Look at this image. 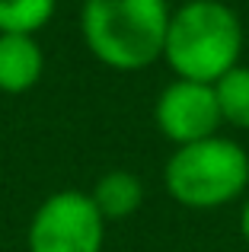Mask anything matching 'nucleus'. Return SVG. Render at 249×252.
Instances as JSON below:
<instances>
[{
    "label": "nucleus",
    "mask_w": 249,
    "mask_h": 252,
    "mask_svg": "<svg viewBox=\"0 0 249 252\" xmlns=\"http://www.w3.org/2000/svg\"><path fill=\"white\" fill-rule=\"evenodd\" d=\"M169 16V0H83L80 35L102 67L134 74L163 61Z\"/></svg>",
    "instance_id": "f257e3e1"
},
{
    "label": "nucleus",
    "mask_w": 249,
    "mask_h": 252,
    "mask_svg": "<svg viewBox=\"0 0 249 252\" xmlns=\"http://www.w3.org/2000/svg\"><path fill=\"white\" fill-rule=\"evenodd\" d=\"M243 23L224 0H186L173 10L163 61L179 80L214 83L243 55Z\"/></svg>",
    "instance_id": "f03ea898"
},
{
    "label": "nucleus",
    "mask_w": 249,
    "mask_h": 252,
    "mask_svg": "<svg viewBox=\"0 0 249 252\" xmlns=\"http://www.w3.org/2000/svg\"><path fill=\"white\" fill-rule=\"evenodd\" d=\"M163 189L186 211H220L249 195V150L227 134L176 147L163 166Z\"/></svg>",
    "instance_id": "7ed1b4c3"
},
{
    "label": "nucleus",
    "mask_w": 249,
    "mask_h": 252,
    "mask_svg": "<svg viewBox=\"0 0 249 252\" xmlns=\"http://www.w3.org/2000/svg\"><path fill=\"white\" fill-rule=\"evenodd\" d=\"M106 217L90 191L61 189L38 201L26 230V252H102Z\"/></svg>",
    "instance_id": "20e7f679"
},
{
    "label": "nucleus",
    "mask_w": 249,
    "mask_h": 252,
    "mask_svg": "<svg viewBox=\"0 0 249 252\" xmlns=\"http://www.w3.org/2000/svg\"><path fill=\"white\" fill-rule=\"evenodd\" d=\"M154 122L173 147H186V144L214 137L224 128L218 99H214V86L179 80V77L160 90L154 102Z\"/></svg>",
    "instance_id": "39448f33"
},
{
    "label": "nucleus",
    "mask_w": 249,
    "mask_h": 252,
    "mask_svg": "<svg viewBox=\"0 0 249 252\" xmlns=\"http://www.w3.org/2000/svg\"><path fill=\"white\" fill-rule=\"evenodd\" d=\"M45 77V51L35 35L0 32V93L23 96Z\"/></svg>",
    "instance_id": "423d86ee"
},
{
    "label": "nucleus",
    "mask_w": 249,
    "mask_h": 252,
    "mask_svg": "<svg viewBox=\"0 0 249 252\" xmlns=\"http://www.w3.org/2000/svg\"><path fill=\"white\" fill-rule=\"evenodd\" d=\"M144 179L131 169H109L90 189V198L99 208V214L106 220H124V217H134L144 204Z\"/></svg>",
    "instance_id": "0eeeda50"
},
{
    "label": "nucleus",
    "mask_w": 249,
    "mask_h": 252,
    "mask_svg": "<svg viewBox=\"0 0 249 252\" xmlns=\"http://www.w3.org/2000/svg\"><path fill=\"white\" fill-rule=\"evenodd\" d=\"M211 86L220 109V122L237 131H249V64H237Z\"/></svg>",
    "instance_id": "6e6552de"
},
{
    "label": "nucleus",
    "mask_w": 249,
    "mask_h": 252,
    "mask_svg": "<svg viewBox=\"0 0 249 252\" xmlns=\"http://www.w3.org/2000/svg\"><path fill=\"white\" fill-rule=\"evenodd\" d=\"M55 13L58 0H0V32L38 35Z\"/></svg>",
    "instance_id": "1a4fd4ad"
},
{
    "label": "nucleus",
    "mask_w": 249,
    "mask_h": 252,
    "mask_svg": "<svg viewBox=\"0 0 249 252\" xmlns=\"http://www.w3.org/2000/svg\"><path fill=\"white\" fill-rule=\"evenodd\" d=\"M237 227H240V236H243V243L249 246V195L240 201V214H237Z\"/></svg>",
    "instance_id": "9d476101"
}]
</instances>
